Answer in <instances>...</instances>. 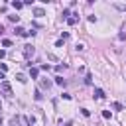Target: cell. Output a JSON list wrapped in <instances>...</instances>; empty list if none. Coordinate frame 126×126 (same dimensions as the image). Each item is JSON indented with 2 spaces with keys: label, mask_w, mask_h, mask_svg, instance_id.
Masks as SVG:
<instances>
[{
  "label": "cell",
  "mask_w": 126,
  "mask_h": 126,
  "mask_svg": "<svg viewBox=\"0 0 126 126\" xmlns=\"http://www.w3.org/2000/svg\"><path fill=\"white\" fill-rule=\"evenodd\" d=\"M34 51H36L34 45H24V55H26V57H32V55H34Z\"/></svg>",
  "instance_id": "cell-1"
},
{
  "label": "cell",
  "mask_w": 126,
  "mask_h": 126,
  "mask_svg": "<svg viewBox=\"0 0 126 126\" xmlns=\"http://www.w3.org/2000/svg\"><path fill=\"white\" fill-rule=\"evenodd\" d=\"M94 99H104V91L102 89H94Z\"/></svg>",
  "instance_id": "cell-2"
},
{
  "label": "cell",
  "mask_w": 126,
  "mask_h": 126,
  "mask_svg": "<svg viewBox=\"0 0 126 126\" xmlns=\"http://www.w3.org/2000/svg\"><path fill=\"white\" fill-rule=\"evenodd\" d=\"M0 87H2V91H4V93H8V94H10V83H8V81H2V83H0Z\"/></svg>",
  "instance_id": "cell-3"
},
{
  "label": "cell",
  "mask_w": 126,
  "mask_h": 126,
  "mask_svg": "<svg viewBox=\"0 0 126 126\" xmlns=\"http://www.w3.org/2000/svg\"><path fill=\"white\" fill-rule=\"evenodd\" d=\"M38 75H39V69H36V67L30 69V77H32V79H38Z\"/></svg>",
  "instance_id": "cell-4"
},
{
  "label": "cell",
  "mask_w": 126,
  "mask_h": 126,
  "mask_svg": "<svg viewBox=\"0 0 126 126\" xmlns=\"http://www.w3.org/2000/svg\"><path fill=\"white\" fill-rule=\"evenodd\" d=\"M41 87H43V89H51V81H47V79H43V81H41Z\"/></svg>",
  "instance_id": "cell-5"
},
{
  "label": "cell",
  "mask_w": 126,
  "mask_h": 126,
  "mask_svg": "<svg viewBox=\"0 0 126 126\" xmlns=\"http://www.w3.org/2000/svg\"><path fill=\"white\" fill-rule=\"evenodd\" d=\"M10 126H20V118H18V116H14V118L10 120Z\"/></svg>",
  "instance_id": "cell-6"
},
{
  "label": "cell",
  "mask_w": 126,
  "mask_h": 126,
  "mask_svg": "<svg viewBox=\"0 0 126 126\" xmlns=\"http://www.w3.org/2000/svg\"><path fill=\"white\" fill-rule=\"evenodd\" d=\"M77 20H79L77 16H73V18H67V24H69V26H75V24H77Z\"/></svg>",
  "instance_id": "cell-7"
},
{
  "label": "cell",
  "mask_w": 126,
  "mask_h": 126,
  "mask_svg": "<svg viewBox=\"0 0 126 126\" xmlns=\"http://www.w3.org/2000/svg\"><path fill=\"white\" fill-rule=\"evenodd\" d=\"M55 83L61 85V87H65V79H63V77H55Z\"/></svg>",
  "instance_id": "cell-8"
},
{
  "label": "cell",
  "mask_w": 126,
  "mask_h": 126,
  "mask_svg": "<svg viewBox=\"0 0 126 126\" xmlns=\"http://www.w3.org/2000/svg\"><path fill=\"white\" fill-rule=\"evenodd\" d=\"M34 14H36V16H45L43 8H34Z\"/></svg>",
  "instance_id": "cell-9"
},
{
  "label": "cell",
  "mask_w": 126,
  "mask_h": 126,
  "mask_svg": "<svg viewBox=\"0 0 126 126\" xmlns=\"http://www.w3.org/2000/svg\"><path fill=\"white\" fill-rule=\"evenodd\" d=\"M16 79H18L20 83H26V81H28V79H26V75H22V73H18V75H16Z\"/></svg>",
  "instance_id": "cell-10"
},
{
  "label": "cell",
  "mask_w": 126,
  "mask_h": 126,
  "mask_svg": "<svg viewBox=\"0 0 126 126\" xmlns=\"http://www.w3.org/2000/svg\"><path fill=\"white\" fill-rule=\"evenodd\" d=\"M112 108H114V110H124V106H122L120 102H112Z\"/></svg>",
  "instance_id": "cell-11"
},
{
  "label": "cell",
  "mask_w": 126,
  "mask_h": 126,
  "mask_svg": "<svg viewBox=\"0 0 126 126\" xmlns=\"http://www.w3.org/2000/svg\"><path fill=\"white\" fill-rule=\"evenodd\" d=\"M34 99H36V101H41V99H43V94H41L39 91H36V93H34Z\"/></svg>",
  "instance_id": "cell-12"
},
{
  "label": "cell",
  "mask_w": 126,
  "mask_h": 126,
  "mask_svg": "<svg viewBox=\"0 0 126 126\" xmlns=\"http://www.w3.org/2000/svg\"><path fill=\"white\" fill-rule=\"evenodd\" d=\"M81 114L89 118V116H91V110H89V108H81Z\"/></svg>",
  "instance_id": "cell-13"
},
{
  "label": "cell",
  "mask_w": 126,
  "mask_h": 126,
  "mask_svg": "<svg viewBox=\"0 0 126 126\" xmlns=\"http://www.w3.org/2000/svg\"><path fill=\"white\" fill-rule=\"evenodd\" d=\"M85 83H87V85H91V83H93V75H91V73H87V77H85Z\"/></svg>",
  "instance_id": "cell-14"
},
{
  "label": "cell",
  "mask_w": 126,
  "mask_h": 126,
  "mask_svg": "<svg viewBox=\"0 0 126 126\" xmlns=\"http://www.w3.org/2000/svg\"><path fill=\"white\" fill-rule=\"evenodd\" d=\"M12 6H14V8H16V10H20V8H22V6H24V2H12Z\"/></svg>",
  "instance_id": "cell-15"
},
{
  "label": "cell",
  "mask_w": 126,
  "mask_h": 126,
  "mask_svg": "<svg viewBox=\"0 0 126 126\" xmlns=\"http://www.w3.org/2000/svg\"><path fill=\"white\" fill-rule=\"evenodd\" d=\"M8 20H10V22H18L20 16H8Z\"/></svg>",
  "instance_id": "cell-16"
},
{
  "label": "cell",
  "mask_w": 126,
  "mask_h": 126,
  "mask_svg": "<svg viewBox=\"0 0 126 126\" xmlns=\"http://www.w3.org/2000/svg\"><path fill=\"white\" fill-rule=\"evenodd\" d=\"M69 38V34H67V32H61V41H65Z\"/></svg>",
  "instance_id": "cell-17"
},
{
  "label": "cell",
  "mask_w": 126,
  "mask_h": 126,
  "mask_svg": "<svg viewBox=\"0 0 126 126\" xmlns=\"http://www.w3.org/2000/svg\"><path fill=\"white\" fill-rule=\"evenodd\" d=\"M2 45H4V47H10L12 41H10V39H2Z\"/></svg>",
  "instance_id": "cell-18"
},
{
  "label": "cell",
  "mask_w": 126,
  "mask_h": 126,
  "mask_svg": "<svg viewBox=\"0 0 126 126\" xmlns=\"http://www.w3.org/2000/svg\"><path fill=\"white\" fill-rule=\"evenodd\" d=\"M118 39H120V41H124V39H126V34H124V32H120V34H118Z\"/></svg>",
  "instance_id": "cell-19"
},
{
  "label": "cell",
  "mask_w": 126,
  "mask_h": 126,
  "mask_svg": "<svg viewBox=\"0 0 126 126\" xmlns=\"http://www.w3.org/2000/svg\"><path fill=\"white\" fill-rule=\"evenodd\" d=\"M65 67H67V65H65V63H63V65H57V67H55V71H63V69H65Z\"/></svg>",
  "instance_id": "cell-20"
},
{
  "label": "cell",
  "mask_w": 126,
  "mask_h": 126,
  "mask_svg": "<svg viewBox=\"0 0 126 126\" xmlns=\"http://www.w3.org/2000/svg\"><path fill=\"white\" fill-rule=\"evenodd\" d=\"M102 118H110V112H108V110H102Z\"/></svg>",
  "instance_id": "cell-21"
},
{
  "label": "cell",
  "mask_w": 126,
  "mask_h": 126,
  "mask_svg": "<svg viewBox=\"0 0 126 126\" xmlns=\"http://www.w3.org/2000/svg\"><path fill=\"white\" fill-rule=\"evenodd\" d=\"M116 8L118 10H126V4H116Z\"/></svg>",
  "instance_id": "cell-22"
},
{
  "label": "cell",
  "mask_w": 126,
  "mask_h": 126,
  "mask_svg": "<svg viewBox=\"0 0 126 126\" xmlns=\"http://www.w3.org/2000/svg\"><path fill=\"white\" fill-rule=\"evenodd\" d=\"M4 55H6V51H4V49H0V59H2Z\"/></svg>",
  "instance_id": "cell-23"
},
{
  "label": "cell",
  "mask_w": 126,
  "mask_h": 126,
  "mask_svg": "<svg viewBox=\"0 0 126 126\" xmlns=\"http://www.w3.org/2000/svg\"><path fill=\"white\" fill-rule=\"evenodd\" d=\"M4 34V26H0V36H2Z\"/></svg>",
  "instance_id": "cell-24"
},
{
  "label": "cell",
  "mask_w": 126,
  "mask_h": 126,
  "mask_svg": "<svg viewBox=\"0 0 126 126\" xmlns=\"http://www.w3.org/2000/svg\"><path fill=\"white\" fill-rule=\"evenodd\" d=\"M0 126H2V116H0Z\"/></svg>",
  "instance_id": "cell-25"
}]
</instances>
